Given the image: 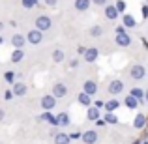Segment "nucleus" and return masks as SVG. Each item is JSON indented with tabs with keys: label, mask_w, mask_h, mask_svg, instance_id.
<instances>
[{
	"label": "nucleus",
	"mask_w": 148,
	"mask_h": 144,
	"mask_svg": "<svg viewBox=\"0 0 148 144\" xmlns=\"http://www.w3.org/2000/svg\"><path fill=\"white\" fill-rule=\"evenodd\" d=\"M69 141H71V137L66 133H58L54 135V144H69Z\"/></svg>",
	"instance_id": "16"
},
{
	"label": "nucleus",
	"mask_w": 148,
	"mask_h": 144,
	"mask_svg": "<svg viewBox=\"0 0 148 144\" xmlns=\"http://www.w3.org/2000/svg\"><path fill=\"white\" fill-rule=\"evenodd\" d=\"M131 96H133V97H137V99H141V97H145V96H146V92H143L141 88H137V86H135L133 90H131Z\"/></svg>",
	"instance_id": "28"
},
{
	"label": "nucleus",
	"mask_w": 148,
	"mask_h": 144,
	"mask_svg": "<svg viewBox=\"0 0 148 144\" xmlns=\"http://www.w3.org/2000/svg\"><path fill=\"white\" fill-rule=\"evenodd\" d=\"M45 4H47V6H51V8H54L58 4V0H45Z\"/></svg>",
	"instance_id": "37"
},
{
	"label": "nucleus",
	"mask_w": 148,
	"mask_h": 144,
	"mask_svg": "<svg viewBox=\"0 0 148 144\" xmlns=\"http://www.w3.org/2000/svg\"><path fill=\"white\" fill-rule=\"evenodd\" d=\"M64 58H66V54H64V51H62V49H54L53 51V60L56 62V64H60Z\"/></svg>",
	"instance_id": "22"
},
{
	"label": "nucleus",
	"mask_w": 148,
	"mask_h": 144,
	"mask_svg": "<svg viewBox=\"0 0 148 144\" xmlns=\"http://www.w3.org/2000/svg\"><path fill=\"white\" fill-rule=\"evenodd\" d=\"M2 30H4V23H0V32H2Z\"/></svg>",
	"instance_id": "41"
},
{
	"label": "nucleus",
	"mask_w": 148,
	"mask_h": 144,
	"mask_svg": "<svg viewBox=\"0 0 148 144\" xmlns=\"http://www.w3.org/2000/svg\"><path fill=\"white\" fill-rule=\"evenodd\" d=\"M75 8L79 11H86L90 8V0H75Z\"/></svg>",
	"instance_id": "21"
},
{
	"label": "nucleus",
	"mask_w": 148,
	"mask_h": 144,
	"mask_svg": "<svg viewBox=\"0 0 148 144\" xmlns=\"http://www.w3.org/2000/svg\"><path fill=\"white\" fill-rule=\"evenodd\" d=\"M98 54H99V51L96 49V47H92V49H88V51H86V54H84V60H86L88 64H92V62H96Z\"/></svg>",
	"instance_id": "9"
},
{
	"label": "nucleus",
	"mask_w": 148,
	"mask_h": 144,
	"mask_svg": "<svg viewBox=\"0 0 148 144\" xmlns=\"http://www.w3.org/2000/svg\"><path fill=\"white\" fill-rule=\"evenodd\" d=\"M105 17L111 19V21H114V19L118 17V10H116V6H107V8H105Z\"/></svg>",
	"instance_id": "14"
},
{
	"label": "nucleus",
	"mask_w": 148,
	"mask_h": 144,
	"mask_svg": "<svg viewBox=\"0 0 148 144\" xmlns=\"http://www.w3.org/2000/svg\"><path fill=\"white\" fill-rule=\"evenodd\" d=\"M51 26H53V23H51V19L47 15H40V17L36 19V28L41 30V32H45V30H49Z\"/></svg>",
	"instance_id": "2"
},
{
	"label": "nucleus",
	"mask_w": 148,
	"mask_h": 144,
	"mask_svg": "<svg viewBox=\"0 0 148 144\" xmlns=\"http://www.w3.org/2000/svg\"><path fill=\"white\" fill-rule=\"evenodd\" d=\"M114 6H116V10H118V11H124V10H126V2H124V0H116Z\"/></svg>",
	"instance_id": "31"
},
{
	"label": "nucleus",
	"mask_w": 148,
	"mask_h": 144,
	"mask_svg": "<svg viewBox=\"0 0 148 144\" xmlns=\"http://www.w3.org/2000/svg\"><path fill=\"white\" fill-rule=\"evenodd\" d=\"M145 144H148V142H145Z\"/></svg>",
	"instance_id": "45"
},
{
	"label": "nucleus",
	"mask_w": 148,
	"mask_h": 144,
	"mask_svg": "<svg viewBox=\"0 0 148 144\" xmlns=\"http://www.w3.org/2000/svg\"><path fill=\"white\" fill-rule=\"evenodd\" d=\"M143 17H148V4L143 6Z\"/></svg>",
	"instance_id": "38"
},
{
	"label": "nucleus",
	"mask_w": 148,
	"mask_h": 144,
	"mask_svg": "<svg viewBox=\"0 0 148 144\" xmlns=\"http://www.w3.org/2000/svg\"><path fill=\"white\" fill-rule=\"evenodd\" d=\"M122 90H124V83L122 81H111V84H109V94H112V96H116V94H122Z\"/></svg>",
	"instance_id": "4"
},
{
	"label": "nucleus",
	"mask_w": 148,
	"mask_h": 144,
	"mask_svg": "<svg viewBox=\"0 0 148 144\" xmlns=\"http://www.w3.org/2000/svg\"><path fill=\"white\" fill-rule=\"evenodd\" d=\"M145 68H143V66H133V68H131V77H133V79H143V77H145Z\"/></svg>",
	"instance_id": "11"
},
{
	"label": "nucleus",
	"mask_w": 148,
	"mask_h": 144,
	"mask_svg": "<svg viewBox=\"0 0 148 144\" xmlns=\"http://www.w3.org/2000/svg\"><path fill=\"white\" fill-rule=\"evenodd\" d=\"M101 34H103V28H101V26H92L90 28V36L92 38H99Z\"/></svg>",
	"instance_id": "27"
},
{
	"label": "nucleus",
	"mask_w": 148,
	"mask_h": 144,
	"mask_svg": "<svg viewBox=\"0 0 148 144\" xmlns=\"http://www.w3.org/2000/svg\"><path fill=\"white\" fill-rule=\"evenodd\" d=\"M118 101H116V99H109L107 101V103H105V111H107V112H112V111H116V109H118Z\"/></svg>",
	"instance_id": "23"
},
{
	"label": "nucleus",
	"mask_w": 148,
	"mask_h": 144,
	"mask_svg": "<svg viewBox=\"0 0 148 144\" xmlns=\"http://www.w3.org/2000/svg\"><path fill=\"white\" fill-rule=\"evenodd\" d=\"M105 122L107 124H118V118H116L114 112H105Z\"/></svg>",
	"instance_id": "26"
},
{
	"label": "nucleus",
	"mask_w": 148,
	"mask_h": 144,
	"mask_svg": "<svg viewBox=\"0 0 148 144\" xmlns=\"http://www.w3.org/2000/svg\"><path fill=\"white\" fill-rule=\"evenodd\" d=\"M130 43H131V38L127 36V34H118V36H116V45H120V47H127Z\"/></svg>",
	"instance_id": "10"
},
{
	"label": "nucleus",
	"mask_w": 148,
	"mask_h": 144,
	"mask_svg": "<svg viewBox=\"0 0 148 144\" xmlns=\"http://www.w3.org/2000/svg\"><path fill=\"white\" fill-rule=\"evenodd\" d=\"M4 116H6V111H4V109H0V122L4 120Z\"/></svg>",
	"instance_id": "39"
},
{
	"label": "nucleus",
	"mask_w": 148,
	"mask_h": 144,
	"mask_svg": "<svg viewBox=\"0 0 148 144\" xmlns=\"http://www.w3.org/2000/svg\"><path fill=\"white\" fill-rule=\"evenodd\" d=\"M83 142L84 144H96L98 142V133H96V131H84L83 133Z\"/></svg>",
	"instance_id": "6"
},
{
	"label": "nucleus",
	"mask_w": 148,
	"mask_h": 144,
	"mask_svg": "<svg viewBox=\"0 0 148 144\" xmlns=\"http://www.w3.org/2000/svg\"><path fill=\"white\" fill-rule=\"evenodd\" d=\"M23 56H25V51H23V49H15L13 53H11V62L17 64V62L23 60Z\"/></svg>",
	"instance_id": "20"
},
{
	"label": "nucleus",
	"mask_w": 148,
	"mask_h": 144,
	"mask_svg": "<svg viewBox=\"0 0 148 144\" xmlns=\"http://www.w3.org/2000/svg\"><path fill=\"white\" fill-rule=\"evenodd\" d=\"M4 79H6L8 83H13V84H15V75H13V71H8L6 75H4Z\"/></svg>",
	"instance_id": "30"
},
{
	"label": "nucleus",
	"mask_w": 148,
	"mask_h": 144,
	"mask_svg": "<svg viewBox=\"0 0 148 144\" xmlns=\"http://www.w3.org/2000/svg\"><path fill=\"white\" fill-rule=\"evenodd\" d=\"M77 99H79V103H81V105H84V107H90V105H92V96H88L86 92L79 94V97H77Z\"/></svg>",
	"instance_id": "17"
},
{
	"label": "nucleus",
	"mask_w": 148,
	"mask_h": 144,
	"mask_svg": "<svg viewBox=\"0 0 148 144\" xmlns=\"http://www.w3.org/2000/svg\"><path fill=\"white\" fill-rule=\"evenodd\" d=\"M84 92H86L88 96H94L96 92H98V84H96L94 81H86V83H84Z\"/></svg>",
	"instance_id": "13"
},
{
	"label": "nucleus",
	"mask_w": 148,
	"mask_h": 144,
	"mask_svg": "<svg viewBox=\"0 0 148 144\" xmlns=\"http://www.w3.org/2000/svg\"><path fill=\"white\" fill-rule=\"evenodd\" d=\"M56 120H58V126H64V127H66V126H68V124H69V116L66 114V112H60Z\"/></svg>",
	"instance_id": "25"
},
{
	"label": "nucleus",
	"mask_w": 148,
	"mask_h": 144,
	"mask_svg": "<svg viewBox=\"0 0 148 144\" xmlns=\"http://www.w3.org/2000/svg\"><path fill=\"white\" fill-rule=\"evenodd\" d=\"M2 43H4V38H2V36H0V45H2Z\"/></svg>",
	"instance_id": "43"
},
{
	"label": "nucleus",
	"mask_w": 148,
	"mask_h": 144,
	"mask_svg": "<svg viewBox=\"0 0 148 144\" xmlns=\"http://www.w3.org/2000/svg\"><path fill=\"white\" fill-rule=\"evenodd\" d=\"M122 25L126 26V28H133V26L137 25V21L133 19V15H124L122 17Z\"/></svg>",
	"instance_id": "18"
},
{
	"label": "nucleus",
	"mask_w": 148,
	"mask_h": 144,
	"mask_svg": "<svg viewBox=\"0 0 148 144\" xmlns=\"http://www.w3.org/2000/svg\"><path fill=\"white\" fill-rule=\"evenodd\" d=\"M96 107H98V109L99 107H105V103H103V101H96Z\"/></svg>",
	"instance_id": "40"
},
{
	"label": "nucleus",
	"mask_w": 148,
	"mask_h": 144,
	"mask_svg": "<svg viewBox=\"0 0 148 144\" xmlns=\"http://www.w3.org/2000/svg\"><path fill=\"white\" fill-rule=\"evenodd\" d=\"M146 122H148V120H146L145 114H137V116H135V120H133V126L137 127V129H145Z\"/></svg>",
	"instance_id": "8"
},
{
	"label": "nucleus",
	"mask_w": 148,
	"mask_h": 144,
	"mask_svg": "<svg viewBox=\"0 0 148 144\" xmlns=\"http://www.w3.org/2000/svg\"><path fill=\"white\" fill-rule=\"evenodd\" d=\"M145 97H146V101H148V92H146V96H145Z\"/></svg>",
	"instance_id": "44"
},
{
	"label": "nucleus",
	"mask_w": 148,
	"mask_h": 144,
	"mask_svg": "<svg viewBox=\"0 0 148 144\" xmlns=\"http://www.w3.org/2000/svg\"><path fill=\"white\" fill-rule=\"evenodd\" d=\"M13 96H15V94H13V90H8L6 94H4V99H8V101H10V99H13Z\"/></svg>",
	"instance_id": "32"
},
{
	"label": "nucleus",
	"mask_w": 148,
	"mask_h": 144,
	"mask_svg": "<svg viewBox=\"0 0 148 144\" xmlns=\"http://www.w3.org/2000/svg\"><path fill=\"white\" fill-rule=\"evenodd\" d=\"M66 94H68V88H66L64 83H56L53 88V96L54 97H66Z\"/></svg>",
	"instance_id": "5"
},
{
	"label": "nucleus",
	"mask_w": 148,
	"mask_h": 144,
	"mask_svg": "<svg viewBox=\"0 0 148 144\" xmlns=\"http://www.w3.org/2000/svg\"><path fill=\"white\" fill-rule=\"evenodd\" d=\"M41 40H43V32H41V30H38V28L30 30V32L26 34V41H28V43H32V45L41 43Z\"/></svg>",
	"instance_id": "1"
},
{
	"label": "nucleus",
	"mask_w": 148,
	"mask_h": 144,
	"mask_svg": "<svg viewBox=\"0 0 148 144\" xmlns=\"http://www.w3.org/2000/svg\"><path fill=\"white\" fill-rule=\"evenodd\" d=\"M86 118L90 120V122H98V120H99V111H98V107H88Z\"/></svg>",
	"instance_id": "12"
},
{
	"label": "nucleus",
	"mask_w": 148,
	"mask_h": 144,
	"mask_svg": "<svg viewBox=\"0 0 148 144\" xmlns=\"http://www.w3.org/2000/svg\"><path fill=\"white\" fill-rule=\"evenodd\" d=\"M124 103H126V107L127 109H137V105H139V99H137V97H133V96H127L126 97V99H124Z\"/></svg>",
	"instance_id": "19"
},
{
	"label": "nucleus",
	"mask_w": 148,
	"mask_h": 144,
	"mask_svg": "<svg viewBox=\"0 0 148 144\" xmlns=\"http://www.w3.org/2000/svg\"><path fill=\"white\" fill-rule=\"evenodd\" d=\"M54 105H56V97L54 96H43L41 97V109L43 111H51V109H54Z\"/></svg>",
	"instance_id": "3"
},
{
	"label": "nucleus",
	"mask_w": 148,
	"mask_h": 144,
	"mask_svg": "<svg viewBox=\"0 0 148 144\" xmlns=\"http://www.w3.org/2000/svg\"><path fill=\"white\" fill-rule=\"evenodd\" d=\"M69 68H73V69H77L79 68V60H77V58H73L71 62H69Z\"/></svg>",
	"instance_id": "33"
},
{
	"label": "nucleus",
	"mask_w": 148,
	"mask_h": 144,
	"mask_svg": "<svg viewBox=\"0 0 148 144\" xmlns=\"http://www.w3.org/2000/svg\"><path fill=\"white\" fill-rule=\"evenodd\" d=\"M26 43V38L21 36V34H15L13 38H11V45H13L15 49H23V45Z\"/></svg>",
	"instance_id": "7"
},
{
	"label": "nucleus",
	"mask_w": 148,
	"mask_h": 144,
	"mask_svg": "<svg viewBox=\"0 0 148 144\" xmlns=\"http://www.w3.org/2000/svg\"><path fill=\"white\" fill-rule=\"evenodd\" d=\"M133 144H143V141H135V142H133Z\"/></svg>",
	"instance_id": "42"
},
{
	"label": "nucleus",
	"mask_w": 148,
	"mask_h": 144,
	"mask_svg": "<svg viewBox=\"0 0 148 144\" xmlns=\"http://www.w3.org/2000/svg\"><path fill=\"white\" fill-rule=\"evenodd\" d=\"M69 137H71L73 141H75V139H83V133H79V131H75V133H71Z\"/></svg>",
	"instance_id": "36"
},
{
	"label": "nucleus",
	"mask_w": 148,
	"mask_h": 144,
	"mask_svg": "<svg viewBox=\"0 0 148 144\" xmlns=\"http://www.w3.org/2000/svg\"><path fill=\"white\" fill-rule=\"evenodd\" d=\"M23 6H25L26 10H32V8L38 6V0H23Z\"/></svg>",
	"instance_id": "29"
},
{
	"label": "nucleus",
	"mask_w": 148,
	"mask_h": 144,
	"mask_svg": "<svg viewBox=\"0 0 148 144\" xmlns=\"http://www.w3.org/2000/svg\"><path fill=\"white\" fill-rule=\"evenodd\" d=\"M118 34H126V26H116V36H118Z\"/></svg>",
	"instance_id": "35"
},
{
	"label": "nucleus",
	"mask_w": 148,
	"mask_h": 144,
	"mask_svg": "<svg viewBox=\"0 0 148 144\" xmlns=\"http://www.w3.org/2000/svg\"><path fill=\"white\" fill-rule=\"evenodd\" d=\"M41 120H47V122L51 124V126H58V120L54 118V116L51 114L49 111H47V112H43V114H41Z\"/></svg>",
	"instance_id": "24"
},
{
	"label": "nucleus",
	"mask_w": 148,
	"mask_h": 144,
	"mask_svg": "<svg viewBox=\"0 0 148 144\" xmlns=\"http://www.w3.org/2000/svg\"><path fill=\"white\" fill-rule=\"evenodd\" d=\"M92 4H96V6H107V0H92Z\"/></svg>",
	"instance_id": "34"
},
{
	"label": "nucleus",
	"mask_w": 148,
	"mask_h": 144,
	"mask_svg": "<svg viewBox=\"0 0 148 144\" xmlns=\"http://www.w3.org/2000/svg\"><path fill=\"white\" fill-rule=\"evenodd\" d=\"M13 94L17 96V97H23V96L26 94V86L23 83H15L13 84Z\"/></svg>",
	"instance_id": "15"
}]
</instances>
